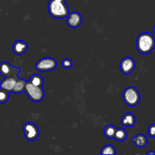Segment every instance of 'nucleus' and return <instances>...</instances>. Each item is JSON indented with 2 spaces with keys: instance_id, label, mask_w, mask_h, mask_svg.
<instances>
[{
  "instance_id": "7",
  "label": "nucleus",
  "mask_w": 155,
  "mask_h": 155,
  "mask_svg": "<svg viewBox=\"0 0 155 155\" xmlns=\"http://www.w3.org/2000/svg\"><path fill=\"white\" fill-rule=\"evenodd\" d=\"M25 139L28 141H34L39 136V130L37 126L33 122H27L23 127Z\"/></svg>"
},
{
  "instance_id": "20",
  "label": "nucleus",
  "mask_w": 155,
  "mask_h": 155,
  "mask_svg": "<svg viewBox=\"0 0 155 155\" xmlns=\"http://www.w3.org/2000/svg\"><path fill=\"white\" fill-rule=\"evenodd\" d=\"M61 66L64 69H69L73 67V61L69 58H64L61 61Z\"/></svg>"
},
{
  "instance_id": "9",
  "label": "nucleus",
  "mask_w": 155,
  "mask_h": 155,
  "mask_svg": "<svg viewBox=\"0 0 155 155\" xmlns=\"http://www.w3.org/2000/svg\"><path fill=\"white\" fill-rule=\"evenodd\" d=\"M83 21L82 15L77 12H73L69 13L67 17V24L71 28H77L80 27Z\"/></svg>"
},
{
  "instance_id": "10",
  "label": "nucleus",
  "mask_w": 155,
  "mask_h": 155,
  "mask_svg": "<svg viewBox=\"0 0 155 155\" xmlns=\"http://www.w3.org/2000/svg\"><path fill=\"white\" fill-rule=\"evenodd\" d=\"M28 48V44L23 40H16L12 45V50L16 55H22Z\"/></svg>"
},
{
  "instance_id": "4",
  "label": "nucleus",
  "mask_w": 155,
  "mask_h": 155,
  "mask_svg": "<svg viewBox=\"0 0 155 155\" xmlns=\"http://www.w3.org/2000/svg\"><path fill=\"white\" fill-rule=\"evenodd\" d=\"M24 92L27 94V97L33 102H39L42 101L44 98V90L42 87H38V86H33V84L27 81L25 86Z\"/></svg>"
},
{
  "instance_id": "5",
  "label": "nucleus",
  "mask_w": 155,
  "mask_h": 155,
  "mask_svg": "<svg viewBox=\"0 0 155 155\" xmlns=\"http://www.w3.org/2000/svg\"><path fill=\"white\" fill-rule=\"evenodd\" d=\"M36 69L39 72H49L54 71L57 67V61L51 57H45L39 59L36 64Z\"/></svg>"
},
{
  "instance_id": "13",
  "label": "nucleus",
  "mask_w": 155,
  "mask_h": 155,
  "mask_svg": "<svg viewBox=\"0 0 155 155\" xmlns=\"http://www.w3.org/2000/svg\"><path fill=\"white\" fill-rule=\"evenodd\" d=\"M133 142L136 146L139 147V148H143L148 143V139L145 135L138 134L133 138Z\"/></svg>"
},
{
  "instance_id": "3",
  "label": "nucleus",
  "mask_w": 155,
  "mask_h": 155,
  "mask_svg": "<svg viewBox=\"0 0 155 155\" xmlns=\"http://www.w3.org/2000/svg\"><path fill=\"white\" fill-rule=\"evenodd\" d=\"M140 93L137 89L133 86H129L126 88L123 92V99L124 101L130 107H135L140 101Z\"/></svg>"
},
{
  "instance_id": "23",
  "label": "nucleus",
  "mask_w": 155,
  "mask_h": 155,
  "mask_svg": "<svg viewBox=\"0 0 155 155\" xmlns=\"http://www.w3.org/2000/svg\"><path fill=\"white\" fill-rule=\"evenodd\" d=\"M56 1H61V2H66V0H56Z\"/></svg>"
},
{
  "instance_id": "8",
  "label": "nucleus",
  "mask_w": 155,
  "mask_h": 155,
  "mask_svg": "<svg viewBox=\"0 0 155 155\" xmlns=\"http://www.w3.org/2000/svg\"><path fill=\"white\" fill-rule=\"evenodd\" d=\"M136 61L130 57H126L121 60L120 63V69L124 74H130L135 70Z\"/></svg>"
},
{
  "instance_id": "19",
  "label": "nucleus",
  "mask_w": 155,
  "mask_h": 155,
  "mask_svg": "<svg viewBox=\"0 0 155 155\" xmlns=\"http://www.w3.org/2000/svg\"><path fill=\"white\" fill-rule=\"evenodd\" d=\"M9 99V92L5 89H0V104L7 102Z\"/></svg>"
},
{
  "instance_id": "16",
  "label": "nucleus",
  "mask_w": 155,
  "mask_h": 155,
  "mask_svg": "<svg viewBox=\"0 0 155 155\" xmlns=\"http://www.w3.org/2000/svg\"><path fill=\"white\" fill-rule=\"evenodd\" d=\"M127 133L126 131V130L123 127H120V128H117L116 131H115L114 136V139H116L117 141H124L125 139H127Z\"/></svg>"
},
{
  "instance_id": "6",
  "label": "nucleus",
  "mask_w": 155,
  "mask_h": 155,
  "mask_svg": "<svg viewBox=\"0 0 155 155\" xmlns=\"http://www.w3.org/2000/svg\"><path fill=\"white\" fill-rule=\"evenodd\" d=\"M21 69L17 67L12 66L7 61H2L0 63V74L5 77H13L15 79H19Z\"/></svg>"
},
{
  "instance_id": "2",
  "label": "nucleus",
  "mask_w": 155,
  "mask_h": 155,
  "mask_svg": "<svg viewBox=\"0 0 155 155\" xmlns=\"http://www.w3.org/2000/svg\"><path fill=\"white\" fill-rule=\"evenodd\" d=\"M48 12L50 16L56 19L67 18L70 13L66 2L56 0H50L48 4Z\"/></svg>"
},
{
  "instance_id": "12",
  "label": "nucleus",
  "mask_w": 155,
  "mask_h": 155,
  "mask_svg": "<svg viewBox=\"0 0 155 155\" xmlns=\"http://www.w3.org/2000/svg\"><path fill=\"white\" fill-rule=\"evenodd\" d=\"M18 79L13 78V77H5L0 83V89H5L9 92H12L15 83Z\"/></svg>"
},
{
  "instance_id": "1",
  "label": "nucleus",
  "mask_w": 155,
  "mask_h": 155,
  "mask_svg": "<svg viewBox=\"0 0 155 155\" xmlns=\"http://www.w3.org/2000/svg\"><path fill=\"white\" fill-rule=\"evenodd\" d=\"M136 48L142 54H149L155 48V38L149 32H145L138 36Z\"/></svg>"
},
{
  "instance_id": "22",
  "label": "nucleus",
  "mask_w": 155,
  "mask_h": 155,
  "mask_svg": "<svg viewBox=\"0 0 155 155\" xmlns=\"http://www.w3.org/2000/svg\"><path fill=\"white\" fill-rule=\"evenodd\" d=\"M146 154L147 155H149V154H154V155H155V152H154V151H148V152H147Z\"/></svg>"
},
{
  "instance_id": "17",
  "label": "nucleus",
  "mask_w": 155,
  "mask_h": 155,
  "mask_svg": "<svg viewBox=\"0 0 155 155\" xmlns=\"http://www.w3.org/2000/svg\"><path fill=\"white\" fill-rule=\"evenodd\" d=\"M117 127H114V125L111 124H108V125L104 127V136L107 139H114V136L115 131H116Z\"/></svg>"
},
{
  "instance_id": "11",
  "label": "nucleus",
  "mask_w": 155,
  "mask_h": 155,
  "mask_svg": "<svg viewBox=\"0 0 155 155\" xmlns=\"http://www.w3.org/2000/svg\"><path fill=\"white\" fill-rule=\"evenodd\" d=\"M120 123L123 127H134L136 123V117H135V115L129 112V113L125 114L123 116V117L121 118Z\"/></svg>"
},
{
  "instance_id": "21",
  "label": "nucleus",
  "mask_w": 155,
  "mask_h": 155,
  "mask_svg": "<svg viewBox=\"0 0 155 155\" xmlns=\"http://www.w3.org/2000/svg\"><path fill=\"white\" fill-rule=\"evenodd\" d=\"M148 134L151 138H155V124H151L148 127Z\"/></svg>"
},
{
  "instance_id": "14",
  "label": "nucleus",
  "mask_w": 155,
  "mask_h": 155,
  "mask_svg": "<svg viewBox=\"0 0 155 155\" xmlns=\"http://www.w3.org/2000/svg\"><path fill=\"white\" fill-rule=\"evenodd\" d=\"M27 83V81L23 80V79L19 78L18 80H17L12 92H14V93H21V92H24V89H25V86Z\"/></svg>"
},
{
  "instance_id": "15",
  "label": "nucleus",
  "mask_w": 155,
  "mask_h": 155,
  "mask_svg": "<svg viewBox=\"0 0 155 155\" xmlns=\"http://www.w3.org/2000/svg\"><path fill=\"white\" fill-rule=\"evenodd\" d=\"M31 84H33V86H38V87H42L44 84V80L42 78V77L39 74H33V75L30 77V80H29Z\"/></svg>"
},
{
  "instance_id": "18",
  "label": "nucleus",
  "mask_w": 155,
  "mask_h": 155,
  "mask_svg": "<svg viewBox=\"0 0 155 155\" xmlns=\"http://www.w3.org/2000/svg\"><path fill=\"white\" fill-rule=\"evenodd\" d=\"M100 154L115 155L117 154V152H116V149H115V148L113 146V145H107L101 148V151H100Z\"/></svg>"
},
{
  "instance_id": "24",
  "label": "nucleus",
  "mask_w": 155,
  "mask_h": 155,
  "mask_svg": "<svg viewBox=\"0 0 155 155\" xmlns=\"http://www.w3.org/2000/svg\"><path fill=\"white\" fill-rule=\"evenodd\" d=\"M154 33H155V25H154Z\"/></svg>"
}]
</instances>
